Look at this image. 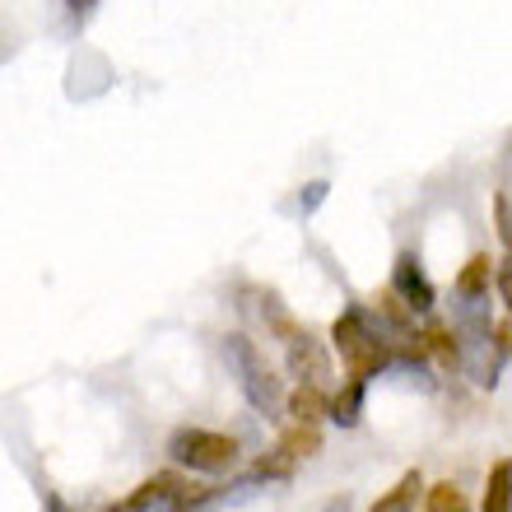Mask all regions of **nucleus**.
Segmentation results:
<instances>
[{
	"label": "nucleus",
	"mask_w": 512,
	"mask_h": 512,
	"mask_svg": "<svg viewBox=\"0 0 512 512\" xmlns=\"http://www.w3.org/2000/svg\"><path fill=\"white\" fill-rule=\"evenodd\" d=\"M284 345H289V373H294L298 382L326 387V378H331V354L322 350V340H312L308 331H298V336L284 340Z\"/></svg>",
	"instance_id": "6"
},
{
	"label": "nucleus",
	"mask_w": 512,
	"mask_h": 512,
	"mask_svg": "<svg viewBox=\"0 0 512 512\" xmlns=\"http://www.w3.org/2000/svg\"><path fill=\"white\" fill-rule=\"evenodd\" d=\"M494 224H499V238H503L508 261H512V201L508 196H494Z\"/></svg>",
	"instance_id": "17"
},
{
	"label": "nucleus",
	"mask_w": 512,
	"mask_h": 512,
	"mask_svg": "<svg viewBox=\"0 0 512 512\" xmlns=\"http://www.w3.org/2000/svg\"><path fill=\"white\" fill-rule=\"evenodd\" d=\"M331 345H336L340 364L350 378H378L382 368L391 364V345L382 340V331H373L364 317V308H345L331 326Z\"/></svg>",
	"instance_id": "2"
},
{
	"label": "nucleus",
	"mask_w": 512,
	"mask_h": 512,
	"mask_svg": "<svg viewBox=\"0 0 512 512\" xmlns=\"http://www.w3.org/2000/svg\"><path fill=\"white\" fill-rule=\"evenodd\" d=\"M294 466H298V461L289 457L284 447H275L270 457H256L252 475H256V480H289V475H294Z\"/></svg>",
	"instance_id": "15"
},
{
	"label": "nucleus",
	"mask_w": 512,
	"mask_h": 512,
	"mask_svg": "<svg viewBox=\"0 0 512 512\" xmlns=\"http://www.w3.org/2000/svg\"><path fill=\"white\" fill-rule=\"evenodd\" d=\"M280 447L289 452V457H312V452H322V433H317V424H294V429L280 438Z\"/></svg>",
	"instance_id": "13"
},
{
	"label": "nucleus",
	"mask_w": 512,
	"mask_h": 512,
	"mask_svg": "<svg viewBox=\"0 0 512 512\" xmlns=\"http://www.w3.org/2000/svg\"><path fill=\"white\" fill-rule=\"evenodd\" d=\"M499 294H503V303H508V312H512V261H503V270H499Z\"/></svg>",
	"instance_id": "19"
},
{
	"label": "nucleus",
	"mask_w": 512,
	"mask_h": 512,
	"mask_svg": "<svg viewBox=\"0 0 512 512\" xmlns=\"http://www.w3.org/2000/svg\"><path fill=\"white\" fill-rule=\"evenodd\" d=\"M489 280H494V261L485 252H475L457 275V294L461 298H485L489 294Z\"/></svg>",
	"instance_id": "12"
},
{
	"label": "nucleus",
	"mask_w": 512,
	"mask_h": 512,
	"mask_svg": "<svg viewBox=\"0 0 512 512\" xmlns=\"http://www.w3.org/2000/svg\"><path fill=\"white\" fill-rule=\"evenodd\" d=\"M424 350H429V359L438 368H447V373H457L461 364H466V359H461V340H457V331H447V326H429V331H424Z\"/></svg>",
	"instance_id": "9"
},
{
	"label": "nucleus",
	"mask_w": 512,
	"mask_h": 512,
	"mask_svg": "<svg viewBox=\"0 0 512 512\" xmlns=\"http://www.w3.org/2000/svg\"><path fill=\"white\" fill-rule=\"evenodd\" d=\"M289 415H294V424H322L326 419V387H317V382H298L294 396H289Z\"/></svg>",
	"instance_id": "8"
},
{
	"label": "nucleus",
	"mask_w": 512,
	"mask_h": 512,
	"mask_svg": "<svg viewBox=\"0 0 512 512\" xmlns=\"http://www.w3.org/2000/svg\"><path fill=\"white\" fill-rule=\"evenodd\" d=\"M391 294L401 298L410 312H429L433 308V284L424 275V266L415 261V252H401L391 266Z\"/></svg>",
	"instance_id": "5"
},
{
	"label": "nucleus",
	"mask_w": 512,
	"mask_h": 512,
	"mask_svg": "<svg viewBox=\"0 0 512 512\" xmlns=\"http://www.w3.org/2000/svg\"><path fill=\"white\" fill-rule=\"evenodd\" d=\"M168 457L187 471H201V475H224L233 471L238 461V443L229 433H210V429H177L168 438Z\"/></svg>",
	"instance_id": "3"
},
{
	"label": "nucleus",
	"mask_w": 512,
	"mask_h": 512,
	"mask_svg": "<svg viewBox=\"0 0 512 512\" xmlns=\"http://www.w3.org/2000/svg\"><path fill=\"white\" fill-rule=\"evenodd\" d=\"M480 512H512V461H494L489 466V480H485V503Z\"/></svg>",
	"instance_id": "10"
},
{
	"label": "nucleus",
	"mask_w": 512,
	"mask_h": 512,
	"mask_svg": "<svg viewBox=\"0 0 512 512\" xmlns=\"http://www.w3.org/2000/svg\"><path fill=\"white\" fill-rule=\"evenodd\" d=\"M66 5H70V14H89V10H94V0H66Z\"/></svg>",
	"instance_id": "21"
},
{
	"label": "nucleus",
	"mask_w": 512,
	"mask_h": 512,
	"mask_svg": "<svg viewBox=\"0 0 512 512\" xmlns=\"http://www.w3.org/2000/svg\"><path fill=\"white\" fill-rule=\"evenodd\" d=\"M424 512H471V503H466V494L452 480H443V485H433L424 494Z\"/></svg>",
	"instance_id": "14"
},
{
	"label": "nucleus",
	"mask_w": 512,
	"mask_h": 512,
	"mask_svg": "<svg viewBox=\"0 0 512 512\" xmlns=\"http://www.w3.org/2000/svg\"><path fill=\"white\" fill-rule=\"evenodd\" d=\"M47 512H75L66 499H56V494H47Z\"/></svg>",
	"instance_id": "20"
},
{
	"label": "nucleus",
	"mask_w": 512,
	"mask_h": 512,
	"mask_svg": "<svg viewBox=\"0 0 512 512\" xmlns=\"http://www.w3.org/2000/svg\"><path fill=\"white\" fill-rule=\"evenodd\" d=\"M419 489H424V480H419V471H405L396 485L382 494L378 503L368 512H415V499H419Z\"/></svg>",
	"instance_id": "11"
},
{
	"label": "nucleus",
	"mask_w": 512,
	"mask_h": 512,
	"mask_svg": "<svg viewBox=\"0 0 512 512\" xmlns=\"http://www.w3.org/2000/svg\"><path fill=\"white\" fill-rule=\"evenodd\" d=\"M261 312H266V322H270V331H275V336H280V340H294V336H298V331H303V326H298V322H294V317H289V312H284V308H280V298H275V294H270V298H266V308H261Z\"/></svg>",
	"instance_id": "16"
},
{
	"label": "nucleus",
	"mask_w": 512,
	"mask_h": 512,
	"mask_svg": "<svg viewBox=\"0 0 512 512\" xmlns=\"http://www.w3.org/2000/svg\"><path fill=\"white\" fill-rule=\"evenodd\" d=\"M219 350H224V364H229V373L238 378V387H243L247 405H252L256 415H275V410L284 405V382L275 378V368L266 364V354L256 350L243 331L224 336Z\"/></svg>",
	"instance_id": "1"
},
{
	"label": "nucleus",
	"mask_w": 512,
	"mask_h": 512,
	"mask_svg": "<svg viewBox=\"0 0 512 512\" xmlns=\"http://www.w3.org/2000/svg\"><path fill=\"white\" fill-rule=\"evenodd\" d=\"M182 494H187V480H182L177 471H159V475H149V480L135 489L131 499L112 503L108 512H154V508H173Z\"/></svg>",
	"instance_id": "4"
},
{
	"label": "nucleus",
	"mask_w": 512,
	"mask_h": 512,
	"mask_svg": "<svg viewBox=\"0 0 512 512\" xmlns=\"http://www.w3.org/2000/svg\"><path fill=\"white\" fill-rule=\"evenodd\" d=\"M364 391H368L364 378H350L340 391H331V396H326V419L340 424V429H354L359 415H364Z\"/></svg>",
	"instance_id": "7"
},
{
	"label": "nucleus",
	"mask_w": 512,
	"mask_h": 512,
	"mask_svg": "<svg viewBox=\"0 0 512 512\" xmlns=\"http://www.w3.org/2000/svg\"><path fill=\"white\" fill-rule=\"evenodd\" d=\"M308 196H303V210H317V205H322V196H326V182H308Z\"/></svg>",
	"instance_id": "18"
}]
</instances>
